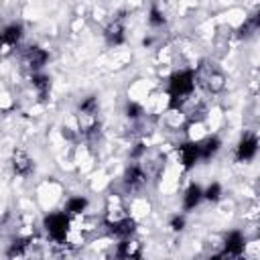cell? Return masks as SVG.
<instances>
[{"label": "cell", "instance_id": "6da1fadb", "mask_svg": "<svg viewBox=\"0 0 260 260\" xmlns=\"http://www.w3.org/2000/svg\"><path fill=\"white\" fill-rule=\"evenodd\" d=\"M195 71L185 69V71H177L171 75L169 81V110H179L183 100L189 98L195 89Z\"/></svg>", "mask_w": 260, "mask_h": 260}, {"label": "cell", "instance_id": "7a4b0ae2", "mask_svg": "<svg viewBox=\"0 0 260 260\" xmlns=\"http://www.w3.org/2000/svg\"><path fill=\"white\" fill-rule=\"evenodd\" d=\"M195 77L201 81V85L211 91V93H217L223 89L225 85V75L221 73V69L215 65V63H209V61H203L195 73Z\"/></svg>", "mask_w": 260, "mask_h": 260}, {"label": "cell", "instance_id": "3957f363", "mask_svg": "<svg viewBox=\"0 0 260 260\" xmlns=\"http://www.w3.org/2000/svg\"><path fill=\"white\" fill-rule=\"evenodd\" d=\"M45 230L51 240L63 244L69 232V217L65 213H51L45 217Z\"/></svg>", "mask_w": 260, "mask_h": 260}, {"label": "cell", "instance_id": "277c9868", "mask_svg": "<svg viewBox=\"0 0 260 260\" xmlns=\"http://www.w3.org/2000/svg\"><path fill=\"white\" fill-rule=\"evenodd\" d=\"M244 246H246L244 236L240 232H230L225 236V248H223V252L217 254L215 258H238V256H242Z\"/></svg>", "mask_w": 260, "mask_h": 260}, {"label": "cell", "instance_id": "5b68a950", "mask_svg": "<svg viewBox=\"0 0 260 260\" xmlns=\"http://www.w3.org/2000/svg\"><path fill=\"white\" fill-rule=\"evenodd\" d=\"M47 59H49V55H47V51H43L41 47H28V49L24 51V55H22V63H24L28 69H32V71L41 69V67L47 63Z\"/></svg>", "mask_w": 260, "mask_h": 260}, {"label": "cell", "instance_id": "8992f818", "mask_svg": "<svg viewBox=\"0 0 260 260\" xmlns=\"http://www.w3.org/2000/svg\"><path fill=\"white\" fill-rule=\"evenodd\" d=\"M199 156H201V146L197 142H191L189 140V142H183L179 146V158H181V162H183L185 169H191L197 162Z\"/></svg>", "mask_w": 260, "mask_h": 260}, {"label": "cell", "instance_id": "52a82bcc", "mask_svg": "<svg viewBox=\"0 0 260 260\" xmlns=\"http://www.w3.org/2000/svg\"><path fill=\"white\" fill-rule=\"evenodd\" d=\"M256 150H258V138L252 136V134H246V136H242V140L238 142L236 158H238V160H250V158H254Z\"/></svg>", "mask_w": 260, "mask_h": 260}, {"label": "cell", "instance_id": "ba28073f", "mask_svg": "<svg viewBox=\"0 0 260 260\" xmlns=\"http://www.w3.org/2000/svg\"><path fill=\"white\" fill-rule=\"evenodd\" d=\"M12 169H14L16 175L26 177V175H30V171H32V158H30L24 150L18 148V150L12 152Z\"/></svg>", "mask_w": 260, "mask_h": 260}, {"label": "cell", "instance_id": "9c48e42d", "mask_svg": "<svg viewBox=\"0 0 260 260\" xmlns=\"http://www.w3.org/2000/svg\"><path fill=\"white\" fill-rule=\"evenodd\" d=\"M104 37H106V43L116 47V45H122L124 43V24H122V16L116 18L114 22H110L104 30Z\"/></svg>", "mask_w": 260, "mask_h": 260}, {"label": "cell", "instance_id": "30bf717a", "mask_svg": "<svg viewBox=\"0 0 260 260\" xmlns=\"http://www.w3.org/2000/svg\"><path fill=\"white\" fill-rule=\"evenodd\" d=\"M124 183L130 187V189H140L144 183H146V175L144 171L138 167V165H132L124 171Z\"/></svg>", "mask_w": 260, "mask_h": 260}, {"label": "cell", "instance_id": "8fae6325", "mask_svg": "<svg viewBox=\"0 0 260 260\" xmlns=\"http://www.w3.org/2000/svg\"><path fill=\"white\" fill-rule=\"evenodd\" d=\"M110 228V234L118 236V238H130L136 230V221L132 217H124L120 221H114V223H108Z\"/></svg>", "mask_w": 260, "mask_h": 260}, {"label": "cell", "instance_id": "7c38bea8", "mask_svg": "<svg viewBox=\"0 0 260 260\" xmlns=\"http://www.w3.org/2000/svg\"><path fill=\"white\" fill-rule=\"evenodd\" d=\"M203 199V191H201V187L199 185H189L187 187V191H185V197H183V207L185 209H193V207H197L199 205V201Z\"/></svg>", "mask_w": 260, "mask_h": 260}, {"label": "cell", "instance_id": "4fadbf2b", "mask_svg": "<svg viewBox=\"0 0 260 260\" xmlns=\"http://www.w3.org/2000/svg\"><path fill=\"white\" fill-rule=\"evenodd\" d=\"M116 254H118L120 258H140V244L130 242L128 238H124V240L118 244Z\"/></svg>", "mask_w": 260, "mask_h": 260}, {"label": "cell", "instance_id": "5bb4252c", "mask_svg": "<svg viewBox=\"0 0 260 260\" xmlns=\"http://www.w3.org/2000/svg\"><path fill=\"white\" fill-rule=\"evenodd\" d=\"M258 28H260V8H258L248 20L242 22V26L238 28V35H240V37H250V35H254Z\"/></svg>", "mask_w": 260, "mask_h": 260}, {"label": "cell", "instance_id": "9a60e30c", "mask_svg": "<svg viewBox=\"0 0 260 260\" xmlns=\"http://www.w3.org/2000/svg\"><path fill=\"white\" fill-rule=\"evenodd\" d=\"M20 37H22V26L20 24H8L4 28V32H2V43L14 47L20 41Z\"/></svg>", "mask_w": 260, "mask_h": 260}, {"label": "cell", "instance_id": "2e32d148", "mask_svg": "<svg viewBox=\"0 0 260 260\" xmlns=\"http://www.w3.org/2000/svg\"><path fill=\"white\" fill-rule=\"evenodd\" d=\"M199 146H201V158L209 160V158L219 150L221 142H219V138H217V136H209V138H205V142H203V144H199Z\"/></svg>", "mask_w": 260, "mask_h": 260}, {"label": "cell", "instance_id": "e0dca14e", "mask_svg": "<svg viewBox=\"0 0 260 260\" xmlns=\"http://www.w3.org/2000/svg\"><path fill=\"white\" fill-rule=\"evenodd\" d=\"M32 85L37 87L39 98H41V100H47L49 89H51V79H49L47 75H32Z\"/></svg>", "mask_w": 260, "mask_h": 260}, {"label": "cell", "instance_id": "ac0fdd59", "mask_svg": "<svg viewBox=\"0 0 260 260\" xmlns=\"http://www.w3.org/2000/svg\"><path fill=\"white\" fill-rule=\"evenodd\" d=\"M95 114H98V100L93 98V95H89L87 100H83L81 102V106H79V116H83V118H95Z\"/></svg>", "mask_w": 260, "mask_h": 260}, {"label": "cell", "instance_id": "d6986e66", "mask_svg": "<svg viewBox=\"0 0 260 260\" xmlns=\"http://www.w3.org/2000/svg\"><path fill=\"white\" fill-rule=\"evenodd\" d=\"M85 207H87V199L85 197H71L67 201V213H71V215L81 213Z\"/></svg>", "mask_w": 260, "mask_h": 260}, {"label": "cell", "instance_id": "ffe728a7", "mask_svg": "<svg viewBox=\"0 0 260 260\" xmlns=\"http://www.w3.org/2000/svg\"><path fill=\"white\" fill-rule=\"evenodd\" d=\"M203 197H205L207 201H217V199L221 197V185H219V183H211V185L207 187V191L203 193Z\"/></svg>", "mask_w": 260, "mask_h": 260}, {"label": "cell", "instance_id": "44dd1931", "mask_svg": "<svg viewBox=\"0 0 260 260\" xmlns=\"http://www.w3.org/2000/svg\"><path fill=\"white\" fill-rule=\"evenodd\" d=\"M148 22H150V26H162L165 24V16H162V12L156 8V6H152L150 8V16H148Z\"/></svg>", "mask_w": 260, "mask_h": 260}, {"label": "cell", "instance_id": "7402d4cb", "mask_svg": "<svg viewBox=\"0 0 260 260\" xmlns=\"http://www.w3.org/2000/svg\"><path fill=\"white\" fill-rule=\"evenodd\" d=\"M26 246H28V240H20V238L14 240L12 246H10V250H8V256H10V258H12V256H20Z\"/></svg>", "mask_w": 260, "mask_h": 260}, {"label": "cell", "instance_id": "603a6c76", "mask_svg": "<svg viewBox=\"0 0 260 260\" xmlns=\"http://www.w3.org/2000/svg\"><path fill=\"white\" fill-rule=\"evenodd\" d=\"M126 114H128V118H132V120H136V118H140L144 112H142V108L138 106V104H134V102H130L128 106H126Z\"/></svg>", "mask_w": 260, "mask_h": 260}, {"label": "cell", "instance_id": "cb8c5ba5", "mask_svg": "<svg viewBox=\"0 0 260 260\" xmlns=\"http://www.w3.org/2000/svg\"><path fill=\"white\" fill-rule=\"evenodd\" d=\"M171 228H173L175 232H181V230L185 228V217H183V215H175V217H171Z\"/></svg>", "mask_w": 260, "mask_h": 260}, {"label": "cell", "instance_id": "d4e9b609", "mask_svg": "<svg viewBox=\"0 0 260 260\" xmlns=\"http://www.w3.org/2000/svg\"><path fill=\"white\" fill-rule=\"evenodd\" d=\"M144 150H146V146H144V144H136V148L130 152V156H132V158H138V156H140Z\"/></svg>", "mask_w": 260, "mask_h": 260}]
</instances>
